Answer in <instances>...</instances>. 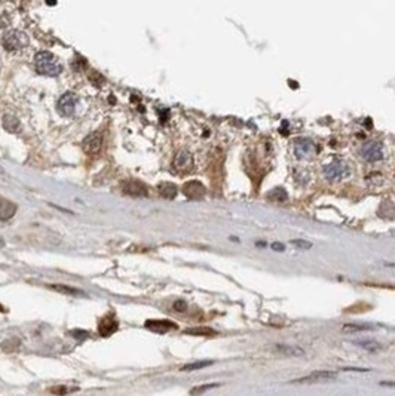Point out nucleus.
Segmentation results:
<instances>
[{"instance_id":"nucleus-1","label":"nucleus","mask_w":395,"mask_h":396,"mask_svg":"<svg viewBox=\"0 0 395 396\" xmlns=\"http://www.w3.org/2000/svg\"><path fill=\"white\" fill-rule=\"evenodd\" d=\"M34 68L42 76L55 77L62 71V64L52 52L41 51L34 55Z\"/></svg>"},{"instance_id":"nucleus-2","label":"nucleus","mask_w":395,"mask_h":396,"mask_svg":"<svg viewBox=\"0 0 395 396\" xmlns=\"http://www.w3.org/2000/svg\"><path fill=\"white\" fill-rule=\"evenodd\" d=\"M28 43H30L28 36L20 30H9L2 37V46L6 51H20L27 48Z\"/></svg>"},{"instance_id":"nucleus-3","label":"nucleus","mask_w":395,"mask_h":396,"mask_svg":"<svg viewBox=\"0 0 395 396\" xmlns=\"http://www.w3.org/2000/svg\"><path fill=\"white\" fill-rule=\"evenodd\" d=\"M351 174V168L345 161H334L324 169V175L329 181H340L348 178Z\"/></svg>"},{"instance_id":"nucleus-4","label":"nucleus","mask_w":395,"mask_h":396,"mask_svg":"<svg viewBox=\"0 0 395 396\" xmlns=\"http://www.w3.org/2000/svg\"><path fill=\"white\" fill-rule=\"evenodd\" d=\"M78 101H79V98H78V95H76L75 92H65L64 95L60 97L57 108H58V111L61 113L62 116L71 117V116L76 113Z\"/></svg>"},{"instance_id":"nucleus-5","label":"nucleus","mask_w":395,"mask_h":396,"mask_svg":"<svg viewBox=\"0 0 395 396\" xmlns=\"http://www.w3.org/2000/svg\"><path fill=\"white\" fill-rule=\"evenodd\" d=\"M361 156L370 164L379 162L383 159V147L379 141H369L361 148Z\"/></svg>"},{"instance_id":"nucleus-6","label":"nucleus","mask_w":395,"mask_h":396,"mask_svg":"<svg viewBox=\"0 0 395 396\" xmlns=\"http://www.w3.org/2000/svg\"><path fill=\"white\" fill-rule=\"evenodd\" d=\"M316 151H318V147L309 138H299L294 143V153L300 159L312 157L313 154H316Z\"/></svg>"},{"instance_id":"nucleus-7","label":"nucleus","mask_w":395,"mask_h":396,"mask_svg":"<svg viewBox=\"0 0 395 396\" xmlns=\"http://www.w3.org/2000/svg\"><path fill=\"white\" fill-rule=\"evenodd\" d=\"M103 147V135L101 132H94V134H89L82 143L83 151L86 154H97Z\"/></svg>"},{"instance_id":"nucleus-8","label":"nucleus","mask_w":395,"mask_h":396,"mask_svg":"<svg viewBox=\"0 0 395 396\" xmlns=\"http://www.w3.org/2000/svg\"><path fill=\"white\" fill-rule=\"evenodd\" d=\"M172 167L178 172H187L193 167V157L187 150H180L172 161Z\"/></svg>"},{"instance_id":"nucleus-9","label":"nucleus","mask_w":395,"mask_h":396,"mask_svg":"<svg viewBox=\"0 0 395 396\" xmlns=\"http://www.w3.org/2000/svg\"><path fill=\"white\" fill-rule=\"evenodd\" d=\"M146 328L156 334H166L172 330H177V324L166 319H150L146 322Z\"/></svg>"},{"instance_id":"nucleus-10","label":"nucleus","mask_w":395,"mask_h":396,"mask_svg":"<svg viewBox=\"0 0 395 396\" xmlns=\"http://www.w3.org/2000/svg\"><path fill=\"white\" fill-rule=\"evenodd\" d=\"M122 190L125 194L129 196H135V197H141L147 194V187L145 183L138 181V180H125L122 183Z\"/></svg>"},{"instance_id":"nucleus-11","label":"nucleus","mask_w":395,"mask_h":396,"mask_svg":"<svg viewBox=\"0 0 395 396\" xmlns=\"http://www.w3.org/2000/svg\"><path fill=\"white\" fill-rule=\"evenodd\" d=\"M183 193L192 201H199L205 196V187L199 181H189L183 186Z\"/></svg>"},{"instance_id":"nucleus-12","label":"nucleus","mask_w":395,"mask_h":396,"mask_svg":"<svg viewBox=\"0 0 395 396\" xmlns=\"http://www.w3.org/2000/svg\"><path fill=\"white\" fill-rule=\"evenodd\" d=\"M337 377L333 371H315L312 374L293 380V383H316V381H327V380H334Z\"/></svg>"},{"instance_id":"nucleus-13","label":"nucleus","mask_w":395,"mask_h":396,"mask_svg":"<svg viewBox=\"0 0 395 396\" xmlns=\"http://www.w3.org/2000/svg\"><path fill=\"white\" fill-rule=\"evenodd\" d=\"M118 328H119V324L113 318V314L104 316L103 319L100 321V324H98V333L101 334L103 337H109V335L115 334L118 331Z\"/></svg>"},{"instance_id":"nucleus-14","label":"nucleus","mask_w":395,"mask_h":396,"mask_svg":"<svg viewBox=\"0 0 395 396\" xmlns=\"http://www.w3.org/2000/svg\"><path fill=\"white\" fill-rule=\"evenodd\" d=\"M17 212V205L11 201H6V199H0V220L2 221H6V220H11Z\"/></svg>"},{"instance_id":"nucleus-15","label":"nucleus","mask_w":395,"mask_h":396,"mask_svg":"<svg viewBox=\"0 0 395 396\" xmlns=\"http://www.w3.org/2000/svg\"><path fill=\"white\" fill-rule=\"evenodd\" d=\"M158 190H159V194H161L162 197H165V199H174V197L177 196V191H178L177 186L172 184V183H169V181L161 183V184L158 186Z\"/></svg>"},{"instance_id":"nucleus-16","label":"nucleus","mask_w":395,"mask_h":396,"mask_svg":"<svg viewBox=\"0 0 395 396\" xmlns=\"http://www.w3.org/2000/svg\"><path fill=\"white\" fill-rule=\"evenodd\" d=\"M353 344L363 347L364 350L367 352H372V353H376V352H380L383 347L382 344H379L377 341H373V340H360V341H353Z\"/></svg>"},{"instance_id":"nucleus-17","label":"nucleus","mask_w":395,"mask_h":396,"mask_svg":"<svg viewBox=\"0 0 395 396\" xmlns=\"http://www.w3.org/2000/svg\"><path fill=\"white\" fill-rule=\"evenodd\" d=\"M2 125H3V128H5L8 132H17V131L20 129V121H18L15 116L6 114V116H3Z\"/></svg>"},{"instance_id":"nucleus-18","label":"nucleus","mask_w":395,"mask_h":396,"mask_svg":"<svg viewBox=\"0 0 395 396\" xmlns=\"http://www.w3.org/2000/svg\"><path fill=\"white\" fill-rule=\"evenodd\" d=\"M287 193H285V190L281 187L278 188H273L272 191H270L269 194H268V199L272 201V202H285L287 201Z\"/></svg>"},{"instance_id":"nucleus-19","label":"nucleus","mask_w":395,"mask_h":396,"mask_svg":"<svg viewBox=\"0 0 395 396\" xmlns=\"http://www.w3.org/2000/svg\"><path fill=\"white\" fill-rule=\"evenodd\" d=\"M276 350L281 352V353L287 354V356H300V354H303V350L300 347H294V346H282V344H279V346H276Z\"/></svg>"},{"instance_id":"nucleus-20","label":"nucleus","mask_w":395,"mask_h":396,"mask_svg":"<svg viewBox=\"0 0 395 396\" xmlns=\"http://www.w3.org/2000/svg\"><path fill=\"white\" fill-rule=\"evenodd\" d=\"M49 287L52 290H55V291L67 294V295H83L82 291H79V290H76L73 287H67V285H49Z\"/></svg>"},{"instance_id":"nucleus-21","label":"nucleus","mask_w":395,"mask_h":396,"mask_svg":"<svg viewBox=\"0 0 395 396\" xmlns=\"http://www.w3.org/2000/svg\"><path fill=\"white\" fill-rule=\"evenodd\" d=\"M212 362L211 361H199V362H193V364H187L182 368V371H195V370H201V368H205V367H209Z\"/></svg>"},{"instance_id":"nucleus-22","label":"nucleus","mask_w":395,"mask_h":396,"mask_svg":"<svg viewBox=\"0 0 395 396\" xmlns=\"http://www.w3.org/2000/svg\"><path fill=\"white\" fill-rule=\"evenodd\" d=\"M76 390H78V387H67V386H55V387L49 389L51 393L58 396H65L68 395V393H71V392H76Z\"/></svg>"},{"instance_id":"nucleus-23","label":"nucleus","mask_w":395,"mask_h":396,"mask_svg":"<svg viewBox=\"0 0 395 396\" xmlns=\"http://www.w3.org/2000/svg\"><path fill=\"white\" fill-rule=\"evenodd\" d=\"M373 327L372 325H361V324H348L343 327V331H348V333H358V331H369L372 330Z\"/></svg>"},{"instance_id":"nucleus-24","label":"nucleus","mask_w":395,"mask_h":396,"mask_svg":"<svg viewBox=\"0 0 395 396\" xmlns=\"http://www.w3.org/2000/svg\"><path fill=\"white\" fill-rule=\"evenodd\" d=\"M186 334H190V335H216V331L211 330V328H190V330H186Z\"/></svg>"},{"instance_id":"nucleus-25","label":"nucleus","mask_w":395,"mask_h":396,"mask_svg":"<svg viewBox=\"0 0 395 396\" xmlns=\"http://www.w3.org/2000/svg\"><path fill=\"white\" fill-rule=\"evenodd\" d=\"M291 245L296 247L297 250H311L312 244L309 241H305V239H294L291 241Z\"/></svg>"},{"instance_id":"nucleus-26","label":"nucleus","mask_w":395,"mask_h":396,"mask_svg":"<svg viewBox=\"0 0 395 396\" xmlns=\"http://www.w3.org/2000/svg\"><path fill=\"white\" fill-rule=\"evenodd\" d=\"M214 387H217V384H204V386H198V387H195V389H192V395H201V393H204V392H207L209 389H214Z\"/></svg>"},{"instance_id":"nucleus-27","label":"nucleus","mask_w":395,"mask_h":396,"mask_svg":"<svg viewBox=\"0 0 395 396\" xmlns=\"http://www.w3.org/2000/svg\"><path fill=\"white\" fill-rule=\"evenodd\" d=\"M174 309H175L177 312H186L187 309L186 301H183V300H177V301L174 303Z\"/></svg>"},{"instance_id":"nucleus-28","label":"nucleus","mask_w":395,"mask_h":396,"mask_svg":"<svg viewBox=\"0 0 395 396\" xmlns=\"http://www.w3.org/2000/svg\"><path fill=\"white\" fill-rule=\"evenodd\" d=\"M272 250L273 251H279V252H282V251L285 250V247L281 244V242H273L272 244Z\"/></svg>"},{"instance_id":"nucleus-29","label":"nucleus","mask_w":395,"mask_h":396,"mask_svg":"<svg viewBox=\"0 0 395 396\" xmlns=\"http://www.w3.org/2000/svg\"><path fill=\"white\" fill-rule=\"evenodd\" d=\"M343 371H355V373H367L369 370H366V368H345Z\"/></svg>"},{"instance_id":"nucleus-30","label":"nucleus","mask_w":395,"mask_h":396,"mask_svg":"<svg viewBox=\"0 0 395 396\" xmlns=\"http://www.w3.org/2000/svg\"><path fill=\"white\" fill-rule=\"evenodd\" d=\"M73 337H76V338H85L86 337V333L85 331H73Z\"/></svg>"},{"instance_id":"nucleus-31","label":"nucleus","mask_w":395,"mask_h":396,"mask_svg":"<svg viewBox=\"0 0 395 396\" xmlns=\"http://www.w3.org/2000/svg\"><path fill=\"white\" fill-rule=\"evenodd\" d=\"M380 386H383V387H395V381H380Z\"/></svg>"},{"instance_id":"nucleus-32","label":"nucleus","mask_w":395,"mask_h":396,"mask_svg":"<svg viewBox=\"0 0 395 396\" xmlns=\"http://www.w3.org/2000/svg\"><path fill=\"white\" fill-rule=\"evenodd\" d=\"M3 172H5V171H3V168L0 167V174H3Z\"/></svg>"}]
</instances>
